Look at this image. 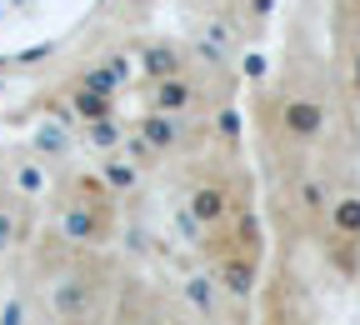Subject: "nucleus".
Masks as SVG:
<instances>
[{
  "instance_id": "obj_2",
  "label": "nucleus",
  "mask_w": 360,
  "mask_h": 325,
  "mask_svg": "<svg viewBox=\"0 0 360 325\" xmlns=\"http://www.w3.org/2000/svg\"><path fill=\"white\" fill-rule=\"evenodd\" d=\"M195 210L215 220V215H220V196H215V191H200V196H195Z\"/></svg>"
},
{
  "instance_id": "obj_1",
  "label": "nucleus",
  "mask_w": 360,
  "mask_h": 325,
  "mask_svg": "<svg viewBox=\"0 0 360 325\" xmlns=\"http://www.w3.org/2000/svg\"><path fill=\"white\" fill-rule=\"evenodd\" d=\"M315 120H321V110H310V106H290V125H295V130H315Z\"/></svg>"
}]
</instances>
